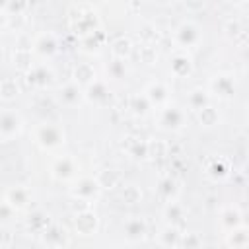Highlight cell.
I'll return each mask as SVG.
<instances>
[{
	"mask_svg": "<svg viewBox=\"0 0 249 249\" xmlns=\"http://www.w3.org/2000/svg\"><path fill=\"white\" fill-rule=\"evenodd\" d=\"M230 171H228V163L224 161V160H212L208 165H206V175L210 177V179H214V181H218V179H224L226 175H228Z\"/></svg>",
	"mask_w": 249,
	"mask_h": 249,
	"instance_id": "obj_33",
	"label": "cell"
},
{
	"mask_svg": "<svg viewBox=\"0 0 249 249\" xmlns=\"http://www.w3.org/2000/svg\"><path fill=\"white\" fill-rule=\"evenodd\" d=\"M123 231H124V237L128 241H140L146 237L148 233V224L144 218L140 216H130L124 224H123Z\"/></svg>",
	"mask_w": 249,
	"mask_h": 249,
	"instance_id": "obj_15",
	"label": "cell"
},
{
	"mask_svg": "<svg viewBox=\"0 0 249 249\" xmlns=\"http://www.w3.org/2000/svg\"><path fill=\"white\" fill-rule=\"evenodd\" d=\"M138 58H140V62H144V64H154L156 58H158L156 47H154V45L140 43V45H138Z\"/></svg>",
	"mask_w": 249,
	"mask_h": 249,
	"instance_id": "obj_37",
	"label": "cell"
},
{
	"mask_svg": "<svg viewBox=\"0 0 249 249\" xmlns=\"http://www.w3.org/2000/svg\"><path fill=\"white\" fill-rule=\"evenodd\" d=\"M68 16H70V29L80 39L99 29V18L91 4H72Z\"/></svg>",
	"mask_w": 249,
	"mask_h": 249,
	"instance_id": "obj_1",
	"label": "cell"
},
{
	"mask_svg": "<svg viewBox=\"0 0 249 249\" xmlns=\"http://www.w3.org/2000/svg\"><path fill=\"white\" fill-rule=\"evenodd\" d=\"M249 241V235H247V228L241 224L239 228H233L228 231V245L233 247V249H243Z\"/></svg>",
	"mask_w": 249,
	"mask_h": 249,
	"instance_id": "obj_29",
	"label": "cell"
},
{
	"mask_svg": "<svg viewBox=\"0 0 249 249\" xmlns=\"http://www.w3.org/2000/svg\"><path fill=\"white\" fill-rule=\"evenodd\" d=\"M220 224L224 226L226 231L233 230V228H239L241 226V212L237 206H226L220 214Z\"/></svg>",
	"mask_w": 249,
	"mask_h": 249,
	"instance_id": "obj_25",
	"label": "cell"
},
{
	"mask_svg": "<svg viewBox=\"0 0 249 249\" xmlns=\"http://www.w3.org/2000/svg\"><path fill=\"white\" fill-rule=\"evenodd\" d=\"M196 117H198L200 126H206V128H210V126L218 124V121H220V115H218V111H216L212 105H208V107L200 109V111L196 113Z\"/></svg>",
	"mask_w": 249,
	"mask_h": 249,
	"instance_id": "obj_35",
	"label": "cell"
},
{
	"mask_svg": "<svg viewBox=\"0 0 249 249\" xmlns=\"http://www.w3.org/2000/svg\"><path fill=\"white\" fill-rule=\"evenodd\" d=\"M31 53L39 54L41 58H51L58 53V39L53 31H41L31 41Z\"/></svg>",
	"mask_w": 249,
	"mask_h": 249,
	"instance_id": "obj_8",
	"label": "cell"
},
{
	"mask_svg": "<svg viewBox=\"0 0 249 249\" xmlns=\"http://www.w3.org/2000/svg\"><path fill=\"white\" fill-rule=\"evenodd\" d=\"M208 105H210V93L206 89L195 88V89L189 91V95H187V107L189 109H193L195 113H198L200 109H204Z\"/></svg>",
	"mask_w": 249,
	"mask_h": 249,
	"instance_id": "obj_21",
	"label": "cell"
},
{
	"mask_svg": "<svg viewBox=\"0 0 249 249\" xmlns=\"http://www.w3.org/2000/svg\"><path fill=\"white\" fill-rule=\"evenodd\" d=\"M208 93H214L220 99H230L235 95V80L230 74H216L208 82Z\"/></svg>",
	"mask_w": 249,
	"mask_h": 249,
	"instance_id": "obj_9",
	"label": "cell"
},
{
	"mask_svg": "<svg viewBox=\"0 0 249 249\" xmlns=\"http://www.w3.org/2000/svg\"><path fill=\"white\" fill-rule=\"evenodd\" d=\"M49 224H51V220H49V216L43 214V212H35V214L29 218V228H31L33 231H37V233H43V231L49 228Z\"/></svg>",
	"mask_w": 249,
	"mask_h": 249,
	"instance_id": "obj_38",
	"label": "cell"
},
{
	"mask_svg": "<svg viewBox=\"0 0 249 249\" xmlns=\"http://www.w3.org/2000/svg\"><path fill=\"white\" fill-rule=\"evenodd\" d=\"M121 198H123L124 204H136L142 198V191L134 183H124L123 189H121Z\"/></svg>",
	"mask_w": 249,
	"mask_h": 249,
	"instance_id": "obj_31",
	"label": "cell"
},
{
	"mask_svg": "<svg viewBox=\"0 0 249 249\" xmlns=\"http://www.w3.org/2000/svg\"><path fill=\"white\" fill-rule=\"evenodd\" d=\"M169 72L175 78H187L193 74V58L187 51L175 49L173 54L169 56Z\"/></svg>",
	"mask_w": 249,
	"mask_h": 249,
	"instance_id": "obj_11",
	"label": "cell"
},
{
	"mask_svg": "<svg viewBox=\"0 0 249 249\" xmlns=\"http://www.w3.org/2000/svg\"><path fill=\"white\" fill-rule=\"evenodd\" d=\"M25 76H27V84H29V86H33V88H37V89L49 88V86H51V82H53V78H54L53 70H51L45 62L33 64V66L25 72Z\"/></svg>",
	"mask_w": 249,
	"mask_h": 249,
	"instance_id": "obj_12",
	"label": "cell"
},
{
	"mask_svg": "<svg viewBox=\"0 0 249 249\" xmlns=\"http://www.w3.org/2000/svg\"><path fill=\"white\" fill-rule=\"evenodd\" d=\"M72 78H74V84H76V86L88 88L89 84H93V82L97 80V74H95L93 64H89V62H78V64L74 66Z\"/></svg>",
	"mask_w": 249,
	"mask_h": 249,
	"instance_id": "obj_19",
	"label": "cell"
},
{
	"mask_svg": "<svg viewBox=\"0 0 249 249\" xmlns=\"http://www.w3.org/2000/svg\"><path fill=\"white\" fill-rule=\"evenodd\" d=\"M41 237H43L45 245H49V247H53V249H60V247L68 245V241H70L68 231H66L60 224H54V222L49 224V228L41 233Z\"/></svg>",
	"mask_w": 249,
	"mask_h": 249,
	"instance_id": "obj_14",
	"label": "cell"
},
{
	"mask_svg": "<svg viewBox=\"0 0 249 249\" xmlns=\"http://www.w3.org/2000/svg\"><path fill=\"white\" fill-rule=\"evenodd\" d=\"M95 181L99 185V189H115L119 183H121V173L117 169H111V167H105L101 171H97L95 175Z\"/></svg>",
	"mask_w": 249,
	"mask_h": 249,
	"instance_id": "obj_23",
	"label": "cell"
},
{
	"mask_svg": "<svg viewBox=\"0 0 249 249\" xmlns=\"http://www.w3.org/2000/svg\"><path fill=\"white\" fill-rule=\"evenodd\" d=\"M107 74H109L111 78H117V80L124 78V74H126V64H124V60L113 58V60L107 64Z\"/></svg>",
	"mask_w": 249,
	"mask_h": 249,
	"instance_id": "obj_39",
	"label": "cell"
},
{
	"mask_svg": "<svg viewBox=\"0 0 249 249\" xmlns=\"http://www.w3.org/2000/svg\"><path fill=\"white\" fill-rule=\"evenodd\" d=\"M8 18V27H12V29H19L21 25H23V21H25V16H6Z\"/></svg>",
	"mask_w": 249,
	"mask_h": 249,
	"instance_id": "obj_42",
	"label": "cell"
},
{
	"mask_svg": "<svg viewBox=\"0 0 249 249\" xmlns=\"http://www.w3.org/2000/svg\"><path fill=\"white\" fill-rule=\"evenodd\" d=\"M78 161L74 156H58L51 163V177L54 181H70L78 175Z\"/></svg>",
	"mask_w": 249,
	"mask_h": 249,
	"instance_id": "obj_7",
	"label": "cell"
},
{
	"mask_svg": "<svg viewBox=\"0 0 249 249\" xmlns=\"http://www.w3.org/2000/svg\"><path fill=\"white\" fill-rule=\"evenodd\" d=\"M33 138L43 150H56L64 144L66 132L56 123H39L33 128Z\"/></svg>",
	"mask_w": 249,
	"mask_h": 249,
	"instance_id": "obj_2",
	"label": "cell"
},
{
	"mask_svg": "<svg viewBox=\"0 0 249 249\" xmlns=\"http://www.w3.org/2000/svg\"><path fill=\"white\" fill-rule=\"evenodd\" d=\"M163 216L167 218L169 226H177V224L183 220V216H185V208H183V204H179L177 200H171V202L165 204Z\"/></svg>",
	"mask_w": 249,
	"mask_h": 249,
	"instance_id": "obj_30",
	"label": "cell"
},
{
	"mask_svg": "<svg viewBox=\"0 0 249 249\" xmlns=\"http://www.w3.org/2000/svg\"><path fill=\"white\" fill-rule=\"evenodd\" d=\"M18 93H19V86H18V82H16L14 78H4V80H0V97H2L4 101L16 99Z\"/></svg>",
	"mask_w": 249,
	"mask_h": 249,
	"instance_id": "obj_32",
	"label": "cell"
},
{
	"mask_svg": "<svg viewBox=\"0 0 249 249\" xmlns=\"http://www.w3.org/2000/svg\"><path fill=\"white\" fill-rule=\"evenodd\" d=\"M156 121H158V126L163 128V130H181L187 123V113L185 109L177 107V105H163L158 109V115H156Z\"/></svg>",
	"mask_w": 249,
	"mask_h": 249,
	"instance_id": "obj_4",
	"label": "cell"
},
{
	"mask_svg": "<svg viewBox=\"0 0 249 249\" xmlns=\"http://www.w3.org/2000/svg\"><path fill=\"white\" fill-rule=\"evenodd\" d=\"M31 58H33V53H31V49H27V47H16L14 53H12L14 66L19 68L21 72H27V70L33 66Z\"/></svg>",
	"mask_w": 249,
	"mask_h": 249,
	"instance_id": "obj_26",
	"label": "cell"
},
{
	"mask_svg": "<svg viewBox=\"0 0 249 249\" xmlns=\"http://www.w3.org/2000/svg\"><path fill=\"white\" fill-rule=\"evenodd\" d=\"M146 146H148V158H154V160H160L167 154L169 146L165 140H160V138H154V140H146Z\"/></svg>",
	"mask_w": 249,
	"mask_h": 249,
	"instance_id": "obj_36",
	"label": "cell"
},
{
	"mask_svg": "<svg viewBox=\"0 0 249 249\" xmlns=\"http://www.w3.org/2000/svg\"><path fill=\"white\" fill-rule=\"evenodd\" d=\"M105 39H107L105 33H103L101 29H97V31H93V33L82 37L80 43H82L84 51H88V53H99V49L105 45Z\"/></svg>",
	"mask_w": 249,
	"mask_h": 249,
	"instance_id": "obj_28",
	"label": "cell"
},
{
	"mask_svg": "<svg viewBox=\"0 0 249 249\" xmlns=\"http://www.w3.org/2000/svg\"><path fill=\"white\" fill-rule=\"evenodd\" d=\"M158 243L163 247V249H175L179 243H181V233L177 230V226H165L160 233H158Z\"/></svg>",
	"mask_w": 249,
	"mask_h": 249,
	"instance_id": "obj_22",
	"label": "cell"
},
{
	"mask_svg": "<svg viewBox=\"0 0 249 249\" xmlns=\"http://www.w3.org/2000/svg\"><path fill=\"white\" fill-rule=\"evenodd\" d=\"M177 193H179V183H177L173 177H163V179L158 183V195H160L165 202L175 200Z\"/></svg>",
	"mask_w": 249,
	"mask_h": 249,
	"instance_id": "obj_27",
	"label": "cell"
},
{
	"mask_svg": "<svg viewBox=\"0 0 249 249\" xmlns=\"http://www.w3.org/2000/svg\"><path fill=\"white\" fill-rule=\"evenodd\" d=\"M84 97V91L80 86H76L74 82H66L64 86H60L58 89V101L64 107H76Z\"/></svg>",
	"mask_w": 249,
	"mask_h": 249,
	"instance_id": "obj_18",
	"label": "cell"
},
{
	"mask_svg": "<svg viewBox=\"0 0 249 249\" xmlns=\"http://www.w3.org/2000/svg\"><path fill=\"white\" fill-rule=\"evenodd\" d=\"M109 51H111L113 58H117V60H128L130 54H132V51H134V47H132V43H130L128 37H117V39L111 41Z\"/></svg>",
	"mask_w": 249,
	"mask_h": 249,
	"instance_id": "obj_20",
	"label": "cell"
},
{
	"mask_svg": "<svg viewBox=\"0 0 249 249\" xmlns=\"http://www.w3.org/2000/svg\"><path fill=\"white\" fill-rule=\"evenodd\" d=\"M23 130V117L16 109H0V142L18 138Z\"/></svg>",
	"mask_w": 249,
	"mask_h": 249,
	"instance_id": "obj_5",
	"label": "cell"
},
{
	"mask_svg": "<svg viewBox=\"0 0 249 249\" xmlns=\"http://www.w3.org/2000/svg\"><path fill=\"white\" fill-rule=\"evenodd\" d=\"M224 33L230 37V39H235L237 35H243L245 33V29L241 27V23H239V19H228L226 21V25H224Z\"/></svg>",
	"mask_w": 249,
	"mask_h": 249,
	"instance_id": "obj_40",
	"label": "cell"
},
{
	"mask_svg": "<svg viewBox=\"0 0 249 249\" xmlns=\"http://www.w3.org/2000/svg\"><path fill=\"white\" fill-rule=\"evenodd\" d=\"M14 212H16V210H14L6 200L0 202V222H8V220L14 216Z\"/></svg>",
	"mask_w": 249,
	"mask_h": 249,
	"instance_id": "obj_41",
	"label": "cell"
},
{
	"mask_svg": "<svg viewBox=\"0 0 249 249\" xmlns=\"http://www.w3.org/2000/svg\"><path fill=\"white\" fill-rule=\"evenodd\" d=\"M144 97L148 99V103L152 105V107H163V105H167L169 103V88H167V84L165 82H161V80H154V82H150L146 88H144Z\"/></svg>",
	"mask_w": 249,
	"mask_h": 249,
	"instance_id": "obj_10",
	"label": "cell"
},
{
	"mask_svg": "<svg viewBox=\"0 0 249 249\" xmlns=\"http://www.w3.org/2000/svg\"><path fill=\"white\" fill-rule=\"evenodd\" d=\"M74 228L80 235H93L99 228V218L97 214L88 208V210H82V212H76L74 216Z\"/></svg>",
	"mask_w": 249,
	"mask_h": 249,
	"instance_id": "obj_13",
	"label": "cell"
},
{
	"mask_svg": "<svg viewBox=\"0 0 249 249\" xmlns=\"http://www.w3.org/2000/svg\"><path fill=\"white\" fill-rule=\"evenodd\" d=\"M99 193H101V189H99L95 177H89V175L80 177V179L74 183V187H72V196H74L76 200L86 202V204H91L93 200H97Z\"/></svg>",
	"mask_w": 249,
	"mask_h": 249,
	"instance_id": "obj_6",
	"label": "cell"
},
{
	"mask_svg": "<svg viewBox=\"0 0 249 249\" xmlns=\"http://www.w3.org/2000/svg\"><path fill=\"white\" fill-rule=\"evenodd\" d=\"M200 41H202L200 25L195 23V21H191V19L181 21L175 27V31H173V43L177 45L179 51H189V49L196 47Z\"/></svg>",
	"mask_w": 249,
	"mask_h": 249,
	"instance_id": "obj_3",
	"label": "cell"
},
{
	"mask_svg": "<svg viewBox=\"0 0 249 249\" xmlns=\"http://www.w3.org/2000/svg\"><path fill=\"white\" fill-rule=\"evenodd\" d=\"M181 243H183L187 249H195V247L198 245V237H196L195 233H187V235L181 237Z\"/></svg>",
	"mask_w": 249,
	"mask_h": 249,
	"instance_id": "obj_43",
	"label": "cell"
},
{
	"mask_svg": "<svg viewBox=\"0 0 249 249\" xmlns=\"http://www.w3.org/2000/svg\"><path fill=\"white\" fill-rule=\"evenodd\" d=\"M4 200L14 208V210H21L29 204L31 200V193L27 187H21V185H16V187H10L4 195Z\"/></svg>",
	"mask_w": 249,
	"mask_h": 249,
	"instance_id": "obj_17",
	"label": "cell"
},
{
	"mask_svg": "<svg viewBox=\"0 0 249 249\" xmlns=\"http://www.w3.org/2000/svg\"><path fill=\"white\" fill-rule=\"evenodd\" d=\"M111 97V89L107 86V82L103 80H95L93 84H89L88 88H84V99H88L89 103H105Z\"/></svg>",
	"mask_w": 249,
	"mask_h": 249,
	"instance_id": "obj_16",
	"label": "cell"
},
{
	"mask_svg": "<svg viewBox=\"0 0 249 249\" xmlns=\"http://www.w3.org/2000/svg\"><path fill=\"white\" fill-rule=\"evenodd\" d=\"M152 105L148 103V99L144 97V93H134L128 97V109L134 113V115H146L148 109Z\"/></svg>",
	"mask_w": 249,
	"mask_h": 249,
	"instance_id": "obj_34",
	"label": "cell"
},
{
	"mask_svg": "<svg viewBox=\"0 0 249 249\" xmlns=\"http://www.w3.org/2000/svg\"><path fill=\"white\" fill-rule=\"evenodd\" d=\"M124 150L130 158L134 160H144L148 158V146H146V140L142 138H134V136H128L126 142H124Z\"/></svg>",
	"mask_w": 249,
	"mask_h": 249,
	"instance_id": "obj_24",
	"label": "cell"
}]
</instances>
